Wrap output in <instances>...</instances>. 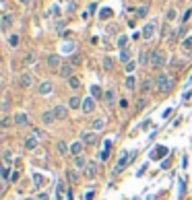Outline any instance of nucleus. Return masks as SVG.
Returning <instances> with one entry per match:
<instances>
[{"label":"nucleus","instance_id":"37","mask_svg":"<svg viewBox=\"0 0 192 200\" xmlns=\"http://www.w3.org/2000/svg\"><path fill=\"white\" fill-rule=\"evenodd\" d=\"M126 44H128V37H126V35H120V37H118V41H116V46L120 47V50H124Z\"/></svg>","mask_w":192,"mask_h":200},{"label":"nucleus","instance_id":"42","mask_svg":"<svg viewBox=\"0 0 192 200\" xmlns=\"http://www.w3.org/2000/svg\"><path fill=\"white\" fill-rule=\"evenodd\" d=\"M91 93H93V99H95V97H99V95H101V91H99V87H97V85H93V87H91Z\"/></svg>","mask_w":192,"mask_h":200},{"label":"nucleus","instance_id":"13","mask_svg":"<svg viewBox=\"0 0 192 200\" xmlns=\"http://www.w3.org/2000/svg\"><path fill=\"white\" fill-rule=\"evenodd\" d=\"M12 21H15V19H12L11 12H4V15H2V25H0V29H2V31H8L12 27Z\"/></svg>","mask_w":192,"mask_h":200},{"label":"nucleus","instance_id":"45","mask_svg":"<svg viewBox=\"0 0 192 200\" xmlns=\"http://www.w3.org/2000/svg\"><path fill=\"white\" fill-rule=\"evenodd\" d=\"M19 177H21V173H19V171H12V173H11V182H15V184H17V182H19Z\"/></svg>","mask_w":192,"mask_h":200},{"label":"nucleus","instance_id":"41","mask_svg":"<svg viewBox=\"0 0 192 200\" xmlns=\"http://www.w3.org/2000/svg\"><path fill=\"white\" fill-rule=\"evenodd\" d=\"M62 52H66V54L74 52V44H64V46H62Z\"/></svg>","mask_w":192,"mask_h":200},{"label":"nucleus","instance_id":"48","mask_svg":"<svg viewBox=\"0 0 192 200\" xmlns=\"http://www.w3.org/2000/svg\"><path fill=\"white\" fill-rule=\"evenodd\" d=\"M184 47H186V50H190V47H192V37H188V39L184 41Z\"/></svg>","mask_w":192,"mask_h":200},{"label":"nucleus","instance_id":"34","mask_svg":"<svg viewBox=\"0 0 192 200\" xmlns=\"http://www.w3.org/2000/svg\"><path fill=\"white\" fill-rule=\"evenodd\" d=\"M147 12H149V6H147V4L138 6V8H136V19H143V17H147Z\"/></svg>","mask_w":192,"mask_h":200},{"label":"nucleus","instance_id":"49","mask_svg":"<svg viewBox=\"0 0 192 200\" xmlns=\"http://www.w3.org/2000/svg\"><path fill=\"white\" fill-rule=\"evenodd\" d=\"M33 136H35V138H44V134H41L37 128H33Z\"/></svg>","mask_w":192,"mask_h":200},{"label":"nucleus","instance_id":"47","mask_svg":"<svg viewBox=\"0 0 192 200\" xmlns=\"http://www.w3.org/2000/svg\"><path fill=\"white\" fill-rule=\"evenodd\" d=\"M190 17H192V8H190V11H186V12H184V17H182V21H188Z\"/></svg>","mask_w":192,"mask_h":200},{"label":"nucleus","instance_id":"39","mask_svg":"<svg viewBox=\"0 0 192 200\" xmlns=\"http://www.w3.org/2000/svg\"><path fill=\"white\" fill-rule=\"evenodd\" d=\"M103 68H105V70H112L114 68V60L105 56V58H103Z\"/></svg>","mask_w":192,"mask_h":200},{"label":"nucleus","instance_id":"9","mask_svg":"<svg viewBox=\"0 0 192 200\" xmlns=\"http://www.w3.org/2000/svg\"><path fill=\"white\" fill-rule=\"evenodd\" d=\"M58 74H60V76H62V79H70V76H74V74H72V64H70V62H64V64H62V66H60V70H58Z\"/></svg>","mask_w":192,"mask_h":200},{"label":"nucleus","instance_id":"51","mask_svg":"<svg viewBox=\"0 0 192 200\" xmlns=\"http://www.w3.org/2000/svg\"><path fill=\"white\" fill-rule=\"evenodd\" d=\"M52 15L58 17V15H60V8H58V6H52Z\"/></svg>","mask_w":192,"mask_h":200},{"label":"nucleus","instance_id":"28","mask_svg":"<svg viewBox=\"0 0 192 200\" xmlns=\"http://www.w3.org/2000/svg\"><path fill=\"white\" fill-rule=\"evenodd\" d=\"M81 85H83V82H81L79 76H70V79H68V87H70V89H74V91L81 89Z\"/></svg>","mask_w":192,"mask_h":200},{"label":"nucleus","instance_id":"8","mask_svg":"<svg viewBox=\"0 0 192 200\" xmlns=\"http://www.w3.org/2000/svg\"><path fill=\"white\" fill-rule=\"evenodd\" d=\"M12 120H15V126H29V116L25 111H17Z\"/></svg>","mask_w":192,"mask_h":200},{"label":"nucleus","instance_id":"22","mask_svg":"<svg viewBox=\"0 0 192 200\" xmlns=\"http://www.w3.org/2000/svg\"><path fill=\"white\" fill-rule=\"evenodd\" d=\"M68 107H70V109H79V107H83V101H81L79 95H72V97L68 99Z\"/></svg>","mask_w":192,"mask_h":200},{"label":"nucleus","instance_id":"29","mask_svg":"<svg viewBox=\"0 0 192 200\" xmlns=\"http://www.w3.org/2000/svg\"><path fill=\"white\" fill-rule=\"evenodd\" d=\"M153 85H155V81H153V79H145V81H143V85H141V91H143V93H147V91H151V89H153Z\"/></svg>","mask_w":192,"mask_h":200},{"label":"nucleus","instance_id":"32","mask_svg":"<svg viewBox=\"0 0 192 200\" xmlns=\"http://www.w3.org/2000/svg\"><path fill=\"white\" fill-rule=\"evenodd\" d=\"M120 62H124V64H128V62H130V50H128V47L120 50Z\"/></svg>","mask_w":192,"mask_h":200},{"label":"nucleus","instance_id":"52","mask_svg":"<svg viewBox=\"0 0 192 200\" xmlns=\"http://www.w3.org/2000/svg\"><path fill=\"white\" fill-rule=\"evenodd\" d=\"M19 2H21V4H25V6H31V4H33V0H19Z\"/></svg>","mask_w":192,"mask_h":200},{"label":"nucleus","instance_id":"50","mask_svg":"<svg viewBox=\"0 0 192 200\" xmlns=\"http://www.w3.org/2000/svg\"><path fill=\"white\" fill-rule=\"evenodd\" d=\"M79 62H81V56H79V54H74V56H72V64H79Z\"/></svg>","mask_w":192,"mask_h":200},{"label":"nucleus","instance_id":"24","mask_svg":"<svg viewBox=\"0 0 192 200\" xmlns=\"http://www.w3.org/2000/svg\"><path fill=\"white\" fill-rule=\"evenodd\" d=\"M103 99L108 101V105H112L114 101H116V91H114V87L105 89V93H103Z\"/></svg>","mask_w":192,"mask_h":200},{"label":"nucleus","instance_id":"20","mask_svg":"<svg viewBox=\"0 0 192 200\" xmlns=\"http://www.w3.org/2000/svg\"><path fill=\"white\" fill-rule=\"evenodd\" d=\"M66 177H68L70 184H77V182L81 179V171L79 169H66Z\"/></svg>","mask_w":192,"mask_h":200},{"label":"nucleus","instance_id":"27","mask_svg":"<svg viewBox=\"0 0 192 200\" xmlns=\"http://www.w3.org/2000/svg\"><path fill=\"white\" fill-rule=\"evenodd\" d=\"M19 44H21V37L17 35V33H12V35H8V46H11L12 50H17V47H19Z\"/></svg>","mask_w":192,"mask_h":200},{"label":"nucleus","instance_id":"33","mask_svg":"<svg viewBox=\"0 0 192 200\" xmlns=\"http://www.w3.org/2000/svg\"><path fill=\"white\" fill-rule=\"evenodd\" d=\"M64 198V182L60 179L58 182V188H56V200H62Z\"/></svg>","mask_w":192,"mask_h":200},{"label":"nucleus","instance_id":"35","mask_svg":"<svg viewBox=\"0 0 192 200\" xmlns=\"http://www.w3.org/2000/svg\"><path fill=\"white\" fill-rule=\"evenodd\" d=\"M15 122V120H11L8 116H2V122H0V126H2V130H8L11 128V124Z\"/></svg>","mask_w":192,"mask_h":200},{"label":"nucleus","instance_id":"2","mask_svg":"<svg viewBox=\"0 0 192 200\" xmlns=\"http://www.w3.org/2000/svg\"><path fill=\"white\" fill-rule=\"evenodd\" d=\"M153 56H151V66L153 68H163L165 64H167V54L163 52V50H155V52H151Z\"/></svg>","mask_w":192,"mask_h":200},{"label":"nucleus","instance_id":"54","mask_svg":"<svg viewBox=\"0 0 192 200\" xmlns=\"http://www.w3.org/2000/svg\"><path fill=\"white\" fill-rule=\"evenodd\" d=\"M110 15H112V12H110V11H103V12H101V19H108Z\"/></svg>","mask_w":192,"mask_h":200},{"label":"nucleus","instance_id":"25","mask_svg":"<svg viewBox=\"0 0 192 200\" xmlns=\"http://www.w3.org/2000/svg\"><path fill=\"white\" fill-rule=\"evenodd\" d=\"M124 87L128 89V91H134V89H136V76H134V74H128V76H126Z\"/></svg>","mask_w":192,"mask_h":200},{"label":"nucleus","instance_id":"3","mask_svg":"<svg viewBox=\"0 0 192 200\" xmlns=\"http://www.w3.org/2000/svg\"><path fill=\"white\" fill-rule=\"evenodd\" d=\"M45 64H48V68H50V70H60V66H62L64 62H62V58H60L58 54H50L48 60H45Z\"/></svg>","mask_w":192,"mask_h":200},{"label":"nucleus","instance_id":"38","mask_svg":"<svg viewBox=\"0 0 192 200\" xmlns=\"http://www.w3.org/2000/svg\"><path fill=\"white\" fill-rule=\"evenodd\" d=\"M165 19H167V21H176V19H178V11H176V8H170L167 15H165Z\"/></svg>","mask_w":192,"mask_h":200},{"label":"nucleus","instance_id":"44","mask_svg":"<svg viewBox=\"0 0 192 200\" xmlns=\"http://www.w3.org/2000/svg\"><path fill=\"white\" fill-rule=\"evenodd\" d=\"M184 66H186L184 60H174V68H184Z\"/></svg>","mask_w":192,"mask_h":200},{"label":"nucleus","instance_id":"55","mask_svg":"<svg viewBox=\"0 0 192 200\" xmlns=\"http://www.w3.org/2000/svg\"><path fill=\"white\" fill-rule=\"evenodd\" d=\"M23 200H35V198H31V196H25V198H23Z\"/></svg>","mask_w":192,"mask_h":200},{"label":"nucleus","instance_id":"26","mask_svg":"<svg viewBox=\"0 0 192 200\" xmlns=\"http://www.w3.org/2000/svg\"><path fill=\"white\" fill-rule=\"evenodd\" d=\"M2 161L8 165V163H12V161H17L15 159V153H12V149H4V153H2Z\"/></svg>","mask_w":192,"mask_h":200},{"label":"nucleus","instance_id":"53","mask_svg":"<svg viewBox=\"0 0 192 200\" xmlns=\"http://www.w3.org/2000/svg\"><path fill=\"white\" fill-rule=\"evenodd\" d=\"M37 200H48V194H45V192H41V194L37 196Z\"/></svg>","mask_w":192,"mask_h":200},{"label":"nucleus","instance_id":"19","mask_svg":"<svg viewBox=\"0 0 192 200\" xmlns=\"http://www.w3.org/2000/svg\"><path fill=\"white\" fill-rule=\"evenodd\" d=\"M83 147H85V142L83 140H77L70 144V153L74 155V157H79V155H83Z\"/></svg>","mask_w":192,"mask_h":200},{"label":"nucleus","instance_id":"7","mask_svg":"<svg viewBox=\"0 0 192 200\" xmlns=\"http://www.w3.org/2000/svg\"><path fill=\"white\" fill-rule=\"evenodd\" d=\"M54 116H56L58 122L66 120V118H68V107H66V105H62V103H58V105L54 107Z\"/></svg>","mask_w":192,"mask_h":200},{"label":"nucleus","instance_id":"30","mask_svg":"<svg viewBox=\"0 0 192 200\" xmlns=\"http://www.w3.org/2000/svg\"><path fill=\"white\" fill-rule=\"evenodd\" d=\"M56 147H58V153H60V155H66L68 151H70V144H66L64 140H58Z\"/></svg>","mask_w":192,"mask_h":200},{"label":"nucleus","instance_id":"6","mask_svg":"<svg viewBox=\"0 0 192 200\" xmlns=\"http://www.w3.org/2000/svg\"><path fill=\"white\" fill-rule=\"evenodd\" d=\"M33 82H35V79H33V74H29V72H23L21 76H19V85H21L23 89H31Z\"/></svg>","mask_w":192,"mask_h":200},{"label":"nucleus","instance_id":"21","mask_svg":"<svg viewBox=\"0 0 192 200\" xmlns=\"http://www.w3.org/2000/svg\"><path fill=\"white\" fill-rule=\"evenodd\" d=\"M151 56H153V54H149L147 50H143L141 56H138V64H141V66H149V64H151Z\"/></svg>","mask_w":192,"mask_h":200},{"label":"nucleus","instance_id":"4","mask_svg":"<svg viewBox=\"0 0 192 200\" xmlns=\"http://www.w3.org/2000/svg\"><path fill=\"white\" fill-rule=\"evenodd\" d=\"M97 173H99V163H97V161H89L87 169H85V177H87V179H95Z\"/></svg>","mask_w":192,"mask_h":200},{"label":"nucleus","instance_id":"31","mask_svg":"<svg viewBox=\"0 0 192 200\" xmlns=\"http://www.w3.org/2000/svg\"><path fill=\"white\" fill-rule=\"evenodd\" d=\"M44 186V176H39V173H33V190H39Z\"/></svg>","mask_w":192,"mask_h":200},{"label":"nucleus","instance_id":"15","mask_svg":"<svg viewBox=\"0 0 192 200\" xmlns=\"http://www.w3.org/2000/svg\"><path fill=\"white\" fill-rule=\"evenodd\" d=\"M81 140L85 142V144H95V142H97V132H93V130H91V132H85V134H83V136H81Z\"/></svg>","mask_w":192,"mask_h":200},{"label":"nucleus","instance_id":"16","mask_svg":"<svg viewBox=\"0 0 192 200\" xmlns=\"http://www.w3.org/2000/svg\"><path fill=\"white\" fill-rule=\"evenodd\" d=\"M155 27H157V25H155V21L147 23V25H145V29H143V37H145V39H151V37L155 35Z\"/></svg>","mask_w":192,"mask_h":200},{"label":"nucleus","instance_id":"5","mask_svg":"<svg viewBox=\"0 0 192 200\" xmlns=\"http://www.w3.org/2000/svg\"><path fill=\"white\" fill-rule=\"evenodd\" d=\"M37 93L41 95V97L52 95V93H54V85H52V81H41V82H39V87H37Z\"/></svg>","mask_w":192,"mask_h":200},{"label":"nucleus","instance_id":"14","mask_svg":"<svg viewBox=\"0 0 192 200\" xmlns=\"http://www.w3.org/2000/svg\"><path fill=\"white\" fill-rule=\"evenodd\" d=\"M41 122H44L45 126H52L54 122H56V116H54V109H48L41 114Z\"/></svg>","mask_w":192,"mask_h":200},{"label":"nucleus","instance_id":"36","mask_svg":"<svg viewBox=\"0 0 192 200\" xmlns=\"http://www.w3.org/2000/svg\"><path fill=\"white\" fill-rule=\"evenodd\" d=\"M163 155H167V149H165V147H161V149H157L155 153L151 155V159H159V157H163Z\"/></svg>","mask_w":192,"mask_h":200},{"label":"nucleus","instance_id":"40","mask_svg":"<svg viewBox=\"0 0 192 200\" xmlns=\"http://www.w3.org/2000/svg\"><path fill=\"white\" fill-rule=\"evenodd\" d=\"M134 70H136V62L130 60V62L126 64V72H128V74H134Z\"/></svg>","mask_w":192,"mask_h":200},{"label":"nucleus","instance_id":"11","mask_svg":"<svg viewBox=\"0 0 192 200\" xmlns=\"http://www.w3.org/2000/svg\"><path fill=\"white\" fill-rule=\"evenodd\" d=\"M128 159H130V153H122V157H120V161H118V165L114 167V176H116V173H120V171L124 169L126 165H128Z\"/></svg>","mask_w":192,"mask_h":200},{"label":"nucleus","instance_id":"1","mask_svg":"<svg viewBox=\"0 0 192 200\" xmlns=\"http://www.w3.org/2000/svg\"><path fill=\"white\" fill-rule=\"evenodd\" d=\"M155 87H157L159 93H170L171 87H174V81H171L167 74H159L157 79H155Z\"/></svg>","mask_w":192,"mask_h":200},{"label":"nucleus","instance_id":"12","mask_svg":"<svg viewBox=\"0 0 192 200\" xmlns=\"http://www.w3.org/2000/svg\"><path fill=\"white\" fill-rule=\"evenodd\" d=\"M37 147H39V138H35L33 134L25 138V149L27 151H37Z\"/></svg>","mask_w":192,"mask_h":200},{"label":"nucleus","instance_id":"23","mask_svg":"<svg viewBox=\"0 0 192 200\" xmlns=\"http://www.w3.org/2000/svg\"><path fill=\"white\" fill-rule=\"evenodd\" d=\"M37 62V56H35V52H27L25 54V58H23V66H31Z\"/></svg>","mask_w":192,"mask_h":200},{"label":"nucleus","instance_id":"46","mask_svg":"<svg viewBox=\"0 0 192 200\" xmlns=\"http://www.w3.org/2000/svg\"><path fill=\"white\" fill-rule=\"evenodd\" d=\"M2 177L6 179V182H11L8 177H11V171H8V167H4V171H2Z\"/></svg>","mask_w":192,"mask_h":200},{"label":"nucleus","instance_id":"18","mask_svg":"<svg viewBox=\"0 0 192 200\" xmlns=\"http://www.w3.org/2000/svg\"><path fill=\"white\" fill-rule=\"evenodd\" d=\"M103 128H105V118H95L91 122V130L93 132H101Z\"/></svg>","mask_w":192,"mask_h":200},{"label":"nucleus","instance_id":"43","mask_svg":"<svg viewBox=\"0 0 192 200\" xmlns=\"http://www.w3.org/2000/svg\"><path fill=\"white\" fill-rule=\"evenodd\" d=\"M145 103H147V99H145V97H141V99H138V103H136V111H141V109L145 107Z\"/></svg>","mask_w":192,"mask_h":200},{"label":"nucleus","instance_id":"10","mask_svg":"<svg viewBox=\"0 0 192 200\" xmlns=\"http://www.w3.org/2000/svg\"><path fill=\"white\" fill-rule=\"evenodd\" d=\"M95 111V99L93 97H85L83 99V114H93Z\"/></svg>","mask_w":192,"mask_h":200},{"label":"nucleus","instance_id":"17","mask_svg":"<svg viewBox=\"0 0 192 200\" xmlns=\"http://www.w3.org/2000/svg\"><path fill=\"white\" fill-rule=\"evenodd\" d=\"M87 165H89V161L83 157V155H79V157H74V169H79V171H85L87 169Z\"/></svg>","mask_w":192,"mask_h":200}]
</instances>
